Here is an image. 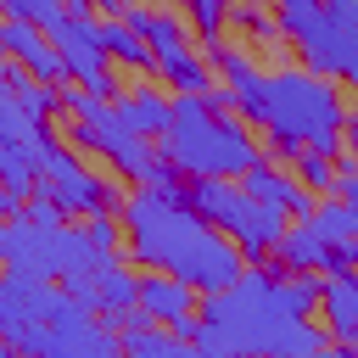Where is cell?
<instances>
[{
    "mask_svg": "<svg viewBox=\"0 0 358 358\" xmlns=\"http://www.w3.org/2000/svg\"><path fill=\"white\" fill-rule=\"evenodd\" d=\"M123 218V246L140 268H162L185 285H196L201 296L207 291H224L241 280L246 257L229 235H218L190 201H185V185L168 179V185H140L123 196L117 207Z\"/></svg>",
    "mask_w": 358,
    "mask_h": 358,
    "instance_id": "obj_1",
    "label": "cell"
},
{
    "mask_svg": "<svg viewBox=\"0 0 358 358\" xmlns=\"http://www.w3.org/2000/svg\"><path fill=\"white\" fill-rule=\"evenodd\" d=\"M157 157L179 179H241L263 157V145L257 129L229 106H213L207 95H173V117L157 134Z\"/></svg>",
    "mask_w": 358,
    "mask_h": 358,
    "instance_id": "obj_2",
    "label": "cell"
},
{
    "mask_svg": "<svg viewBox=\"0 0 358 358\" xmlns=\"http://www.w3.org/2000/svg\"><path fill=\"white\" fill-rule=\"evenodd\" d=\"M185 201H190L218 235H229L246 263L274 257V246H280V235H285V224H291L280 207L246 196L241 179H185Z\"/></svg>",
    "mask_w": 358,
    "mask_h": 358,
    "instance_id": "obj_3",
    "label": "cell"
},
{
    "mask_svg": "<svg viewBox=\"0 0 358 358\" xmlns=\"http://www.w3.org/2000/svg\"><path fill=\"white\" fill-rule=\"evenodd\" d=\"M84 257H95L84 224H34L28 213H17V218L6 224V252H0V263L17 268V274L62 280V274L78 268Z\"/></svg>",
    "mask_w": 358,
    "mask_h": 358,
    "instance_id": "obj_4",
    "label": "cell"
},
{
    "mask_svg": "<svg viewBox=\"0 0 358 358\" xmlns=\"http://www.w3.org/2000/svg\"><path fill=\"white\" fill-rule=\"evenodd\" d=\"M17 358H123V347H117V324L95 319V308H84L78 296H62L50 324H39L17 347Z\"/></svg>",
    "mask_w": 358,
    "mask_h": 358,
    "instance_id": "obj_5",
    "label": "cell"
},
{
    "mask_svg": "<svg viewBox=\"0 0 358 358\" xmlns=\"http://www.w3.org/2000/svg\"><path fill=\"white\" fill-rule=\"evenodd\" d=\"M39 196H50L67 218H90V213H117L123 207V190L112 185V179H101L84 157H78V145H50V157L39 162V185H34Z\"/></svg>",
    "mask_w": 358,
    "mask_h": 358,
    "instance_id": "obj_6",
    "label": "cell"
},
{
    "mask_svg": "<svg viewBox=\"0 0 358 358\" xmlns=\"http://www.w3.org/2000/svg\"><path fill=\"white\" fill-rule=\"evenodd\" d=\"M50 45H56V56H62V73H67V84H78V90H90L95 101H112L117 95V78H112V56L101 50V28L90 22V11H67L56 28H50Z\"/></svg>",
    "mask_w": 358,
    "mask_h": 358,
    "instance_id": "obj_7",
    "label": "cell"
},
{
    "mask_svg": "<svg viewBox=\"0 0 358 358\" xmlns=\"http://www.w3.org/2000/svg\"><path fill=\"white\" fill-rule=\"evenodd\" d=\"M62 280H34V274H17L6 268L0 274V341L22 347L39 324H50V313L62 308Z\"/></svg>",
    "mask_w": 358,
    "mask_h": 358,
    "instance_id": "obj_8",
    "label": "cell"
},
{
    "mask_svg": "<svg viewBox=\"0 0 358 358\" xmlns=\"http://www.w3.org/2000/svg\"><path fill=\"white\" fill-rule=\"evenodd\" d=\"M134 313L190 341L196 324H201V291L185 285V280H173V274H162V268H145L134 280Z\"/></svg>",
    "mask_w": 358,
    "mask_h": 358,
    "instance_id": "obj_9",
    "label": "cell"
},
{
    "mask_svg": "<svg viewBox=\"0 0 358 358\" xmlns=\"http://www.w3.org/2000/svg\"><path fill=\"white\" fill-rule=\"evenodd\" d=\"M291 45H296V56H302L308 73H324V78H336V84H358V39L341 34L330 17L308 22Z\"/></svg>",
    "mask_w": 358,
    "mask_h": 358,
    "instance_id": "obj_10",
    "label": "cell"
},
{
    "mask_svg": "<svg viewBox=\"0 0 358 358\" xmlns=\"http://www.w3.org/2000/svg\"><path fill=\"white\" fill-rule=\"evenodd\" d=\"M241 190L257 196V201H268V207H280L285 218H302V213L313 207V190H308L285 162H274V157H257V162L241 173Z\"/></svg>",
    "mask_w": 358,
    "mask_h": 358,
    "instance_id": "obj_11",
    "label": "cell"
},
{
    "mask_svg": "<svg viewBox=\"0 0 358 358\" xmlns=\"http://www.w3.org/2000/svg\"><path fill=\"white\" fill-rule=\"evenodd\" d=\"M0 56L22 62L39 84H62V78H67V73H62V56H56V45H50V34L34 28V22H22V17H0Z\"/></svg>",
    "mask_w": 358,
    "mask_h": 358,
    "instance_id": "obj_12",
    "label": "cell"
},
{
    "mask_svg": "<svg viewBox=\"0 0 358 358\" xmlns=\"http://www.w3.org/2000/svg\"><path fill=\"white\" fill-rule=\"evenodd\" d=\"M319 313H324V330L336 347L358 341V274H352V263L319 274Z\"/></svg>",
    "mask_w": 358,
    "mask_h": 358,
    "instance_id": "obj_13",
    "label": "cell"
},
{
    "mask_svg": "<svg viewBox=\"0 0 358 358\" xmlns=\"http://www.w3.org/2000/svg\"><path fill=\"white\" fill-rule=\"evenodd\" d=\"M274 257L285 263V274H324V268H341L347 263V246H330L313 224L291 218L285 235H280V246H274Z\"/></svg>",
    "mask_w": 358,
    "mask_h": 358,
    "instance_id": "obj_14",
    "label": "cell"
},
{
    "mask_svg": "<svg viewBox=\"0 0 358 358\" xmlns=\"http://www.w3.org/2000/svg\"><path fill=\"white\" fill-rule=\"evenodd\" d=\"M117 347H123V358H201L185 336H173V330H162V324H151V319H140V313L123 319Z\"/></svg>",
    "mask_w": 358,
    "mask_h": 358,
    "instance_id": "obj_15",
    "label": "cell"
},
{
    "mask_svg": "<svg viewBox=\"0 0 358 358\" xmlns=\"http://www.w3.org/2000/svg\"><path fill=\"white\" fill-rule=\"evenodd\" d=\"M112 112H117L134 134L157 140V134L168 129V117H173V95H162V90H117V95H112Z\"/></svg>",
    "mask_w": 358,
    "mask_h": 358,
    "instance_id": "obj_16",
    "label": "cell"
},
{
    "mask_svg": "<svg viewBox=\"0 0 358 358\" xmlns=\"http://www.w3.org/2000/svg\"><path fill=\"white\" fill-rule=\"evenodd\" d=\"M302 224H313L330 246L358 241V207H352V201H341V196H313V207L302 213Z\"/></svg>",
    "mask_w": 358,
    "mask_h": 358,
    "instance_id": "obj_17",
    "label": "cell"
},
{
    "mask_svg": "<svg viewBox=\"0 0 358 358\" xmlns=\"http://www.w3.org/2000/svg\"><path fill=\"white\" fill-rule=\"evenodd\" d=\"M101 28V50L112 56V62H123V67H134V73H151V45L123 22V17H106V22H95Z\"/></svg>",
    "mask_w": 358,
    "mask_h": 358,
    "instance_id": "obj_18",
    "label": "cell"
},
{
    "mask_svg": "<svg viewBox=\"0 0 358 358\" xmlns=\"http://www.w3.org/2000/svg\"><path fill=\"white\" fill-rule=\"evenodd\" d=\"M34 185H39L34 157H28L22 145H0V190H11L17 201H28V196H34Z\"/></svg>",
    "mask_w": 358,
    "mask_h": 358,
    "instance_id": "obj_19",
    "label": "cell"
},
{
    "mask_svg": "<svg viewBox=\"0 0 358 358\" xmlns=\"http://www.w3.org/2000/svg\"><path fill=\"white\" fill-rule=\"evenodd\" d=\"M291 173H296L313 196H336V157H319V151H291Z\"/></svg>",
    "mask_w": 358,
    "mask_h": 358,
    "instance_id": "obj_20",
    "label": "cell"
},
{
    "mask_svg": "<svg viewBox=\"0 0 358 358\" xmlns=\"http://www.w3.org/2000/svg\"><path fill=\"white\" fill-rule=\"evenodd\" d=\"M0 11L6 17H22V22H34V28H56L62 17H67V0H0Z\"/></svg>",
    "mask_w": 358,
    "mask_h": 358,
    "instance_id": "obj_21",
    "label": "cell"
},
{
    "mask_svg": "<svg viewBox=\"0 0 358 358\" xmlns=\"http://www.w3.org/2000/svg\"><path fill=\"white\" fill-rule=\"evenodd\" d=\"M324 17V0H274V22L285 28V39H296L308 22Z\"/></svg>",
    "mask_w": 358,
    "mask_h": 358,
    "instance_id": "obj_22",
    "label": "cell"
},
{
    "mask_svg": "<svg viewBox=\"0 0 358 358\" xmlns=\"http://www.w3.org/2000/svg\"><path fill=\"white\" fill-rule=\"evenodd\" d=\"M34 129H39V123H28V117H22V106H17V95L0 84V145H22Z\"/></svg>",
    "mask_w": 358,
    "mask_h": 358,
    "instance_id": "obj_23",
    "label": "cell"
},
{
    "mask_svg": "<svg viewBox=\"0 0 358 358\" xmlns=\"http://www.w3.org/2000/svg\"><path fill=\"white\" fill-rule=\"evenodd\" d=\"M84 235H90L95 252H117V246H123V218H117V213H90V218H84Z\"/></svg>",
    "mask_w": 358,
    "mask_h": 358,
    "instance_id": "obj_24",
    "label": "cell"
},
{
    "mask_svg": "<svg viewBox=\"0 0 358 358\" xmlns=\"http://www.w3.org/2000/svg\"><path fill=\"white\" fill-rule=\"evenodd\" d=\"M185 6H190V17H196V34H201V45L224 39V11H229V0H185Z\"/></svg>",
    "mask_w": 358,
    "mask_h": 358,
    "instance_id": "obj_25",
    "label": "cell"
},
{
    "mask_svg": "<svg viewBox=\"0 0 358 358\" xmlns=\"http://www.w3.org/2000/svg\"><path fill=\"white\" fill-rule=\"evenodd\" d=\"M129 0H67V11H106V17H123Z\"/></svg>",
    "mask_w": 358,
    "mask_h": 358,
    "instance_id": "obj_26",
    "label": "cell"
},
{
    "mask_svg": "<svg viewBox=\"0 0 358 358\" xmlns=\"http://www.w3.org/2000/svg\"><path fill=\"white\" fill-rule=\"evenodd\" d=\"M341 145H347V157H358V106H347V123H341Z\"/></svg>",
    "mask_w": 358,
    "mask_h": 358,
    "instance_id": "obj_27",
    "label": "cell"
},
{
    "mask_svg": "<svg viewBox=\"0 0 358 358\" xmlns=\"http://www.w3.org/2000/svg\"><path fill=\"white\" fill-rule=\"evenodd\" d=\"M17 213H22V201H17L11 190H0V218H17Z\"/></svg>",
    "mask_w": 358,
    "mask_h": 358,
    "instance_id": "obj_28",
    "label": "cell"
},
{
    "mask_svg": "<svg viewBox=\"0 0 358 358\" xmlns=\"http://www.w3.org/2000/svg\"><path fill=\"white\" fill-rule=\"evenodd\" d=\"M296 358H352V347H324V352H296Z\"/></svg>",
    "mask_w": 358,
    "mask_h": 358,
    "instance_id": "obj_29",
    "label": "cell"
},
{
    "mask_svg": "<svg viewBox=\"0 0 358 358\" xmlns=\"http://www.w3.org/2000/svg\"><path fill=\"white\" fill-rule=\"evenodd\" d=\"M347 263H352V268H358V241H347Z\"/></svg>",
    "mask_w": 358,
    "mask_h": 358,
    "instance_id": "obj_30",
    "label": "cell"
},
{
    "mask_svg": "<svg viewBox=\"0 0 358 358\" xmlns=\"http://www.w3.org/2000/svg\"><path fill=\"white\" fill-rule=\"evenodd\" d=\"M0 358H17V347H11V341H0Z\"/></svg>",
    "mask_w": 358,
    "mask_h": 358,
    "instance_id": "obj_31",
    "label": "cell"
},
{
    "mask_svg": "<svg viewBox=\"0 0 358 358\" xmlns=\"http://www.w3.org/2000/svg\"><path fill=\"white\" fill-rule=\"evenodd\" d=\"M0 252H6V224H0Z\"/></svg>",
    "mask_w": 358,
    "mask_h": 358,
    "instance_id": "obj_32",
    "label": "cell"
}]
</instances>
